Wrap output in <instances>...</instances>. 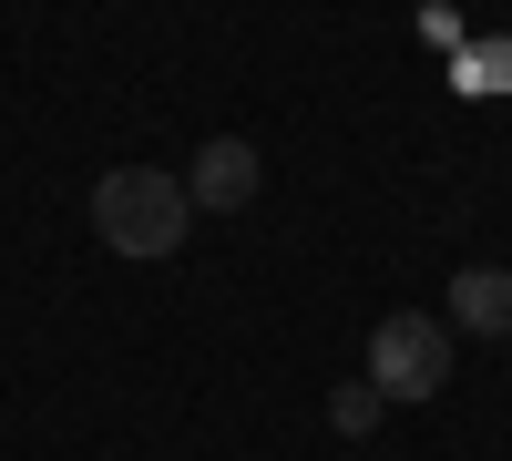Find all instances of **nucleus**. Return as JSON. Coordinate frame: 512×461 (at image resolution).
Returning <instances> with one entry per match:
<instances>
[{
  "instance_id": "obj_1",
  "label": "nucleus",
  "mask_w": 512,
  "mask_h": 461,
  "mask_svg": "<svg viewBox=\"0 0 512 461\" xmlns=\"http://www.w3.org/2000/svg\"><path fill=\"white\" fill-rule=\"evenodd\" d=\"M185 226H195V195H185V175H164V164H113L93 185V236L113 257H134V267L175 257Z\"/></svg>"
},
{
  "instance_id": "obj_2",
  "label": "nucleus",
  "mask_w": 512,
  "mask_h": 461,
  "mask_svg": "<svg viewBox=\"0 0 512 461\" xmlns=\"http://www.w3.org/2000/svg\"><path fill=\"white\" fill-rule=\"evenodd\" d=\"M359 380L379 390V400H441L451 390V318H420V308H400V318H379L369 328V369Z\"/></svg>"
},
{
  "instance_id": "obj_3",
  "label": "nucleus",
  "mask_w": 512,
  "mask_h": 461,
  "mask_svg": "<svg viewBox=\"0 0 512 461\" xmlns=\"http://www.w3.org/2000/svg\"><path fill=\"white\" fill-rule=\"evenodd\" d=\"M267 185V164H256L246 134H216V144H195L185 164V195H195V216H246V195Z\"/></svg>"
},
{
  "instance_id": "obj_4",
  "label": "nucleus",
  "mask_w": 512,
  "mask_h": 461,
  "mask_svg": "<svg viewBox=\"0 0 512 461\" xmlns=\"http://www.w3.org/2000/svg\"><path fill=\"white\" fill-rule=\"evenodd\" d=\"M451 328L512 339V267H461V277H451Z\"/></svg>"
},
{
  "instance_id": "obj_5",
  "label": "nucleus",
  "mask_w": 512,
  "mask_h": 461,
  "mask_svg": "<svg viewBox=\"0 0 512 461\" xmlns=\"http://www.w3.org/2000/svg\"><path fill=\"white\" fill-rule=\"evenodd\" d=\"M379 410H390V400H379L369 380H349V390H328V431H338V441H369Z\"/></svg>"
}]
</instances>
